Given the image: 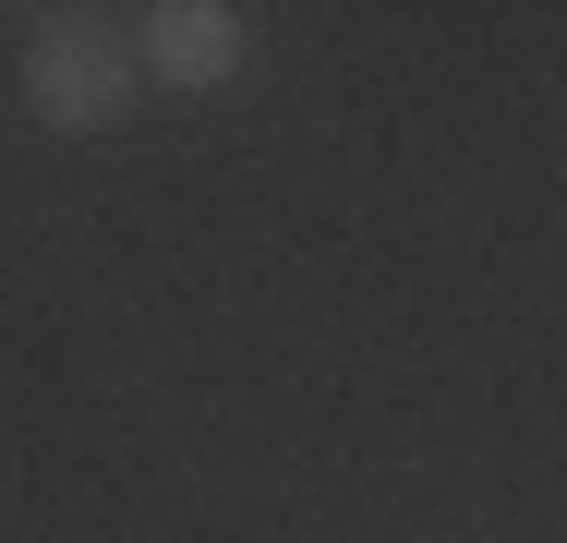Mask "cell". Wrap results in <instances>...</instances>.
<instances>
[{
  "instance_id": "6da1fadb",
  "label": "cell",
  "mask_w": 567,
  "mask_h": 543,
  "mask_svg": "<svg viewBox=\"0 0 567 543\" xmlns=\"http://www.w3.org/2000/svg\"><path fill=\"white\" fill-rule=\"evenodd\" d=\"M133 85H145V61H133L121 24L49 12V24L24 37V109H37L49 133H110L121 109H133Z\"/></svg>"
},
{
  "instance_id": "7a4b0ae2",
  "label": "cell",
  "mask_w": 567,
  "mask_h": 543,
  "mask_svg": "<svg viewBox=\"0 0 567 543\" xmlns=\"http://www.w3.org/2000/svg\"><path fill=\"white\" fill-rule=\"evenodd\" d=\"M241 12L229 0H157V12H133V61L157 73V85H182V98H206V85H229L241 73Z\"/></svg>"
}]
</instances>
